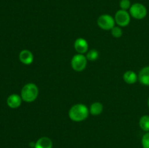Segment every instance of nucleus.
Instances as JSON below:
<instances>
[{
	"label": "nucleus",
	"instance_id": "obj_5",
	"mask_svg": "<svg viewBox=\"0 0 149 148\" xmlns=\"http://www.w3.org/2000/svg\"><path fill=\"white\" fill-rule=\"evenodd\" d=\"M115 19L107 14L100 15L97 19V25L103 30H111L115 26Z\"/></svg>",
	"mask_w": 149,
	"mask_h": 148
},
{
	"label": "nucleus",
	"instance_id": "obj_15",
	"mask_svg": "<svg viewBox=\"0 0 149 148\" xmlns=\"http://www.w3.org/2000/svg\"><path fill=\"white\" fill-rule=\"evenodd\" d=\"M99 53L96 49H91L87 54V59L90 61H95L98 58Z\"/></svg>",
	"mask_w": 149,
	"mask_h": 148
},
{
	"label": "nucleus",
	"instance_id": "obj_13",
	"mask_svg": "<svg viewBox=\"0 0 149 148\" xmlns=\"http://www.w3.org/2000/svg\"><path fill=\"white\" fill-rule=\"evenodd\" d=\"M103 110V104L100 102H96L93 103L90 106V113H91L93 115H99L102 113Z\"/></svg>",
	"mask_w": 149,
	"mask_h": 148
},
{
	"label": "nucleus",
	"instance_id": "obj_7",
	"mask_svg": "<svg viewBox=\"0 0 149 148\" xmlns=\"http://www.w3.org/2000/svg\"><path fill=\"white\" fill-rule=\"evenodd\" d=\"M74 48L79 54L83 55L88 50V43L83 38H79L74 42Z\"/></svg>",
	"mask_w": 149,
	"mask_h": 148
},
{
	"label": "nucleus",
	"instance_id": "obj_2",
	"mask_svg": "<svg viewBox=\"0 0 149 148\" xmlns=\"http://www.w3.org/2000/svg\"><path fill=\"white\" fill-rule=\"evenodd\" d=\"M39 89L36 84L29 83L26 84L21 90V98L26 102H32L37 98Z\"/></svg>",
	"mask_w": 149,
	"mask_h": 148
},
{
	"label": "nucleus",
	"instance_id": "obj_1",
	"mask_svg": "<svg viewBox=\"0 0 149 148\" xmlns=\"http://www.w3.org/2000/svg\"><path fill=\"white\" fill-rule=\"evenodd\" d=\"M87 106L83 104H76L71 107L68 112L69 118L75 122H81L85 120L89 115Z\"/></svg>",
	"mask_w": 149,
	"mask_h": 148
},
{
	"label": "nucleus",
	"instance_id": "obj_8",
	"mask_svg": "<svg viewBox=\"0 0 149 148\" xmlns=\"http://www.w3.org/2000/svg\"><path fill=\"white\" fill-rule=\"evenodd\" d=\"M19 59L22 63L25 65H31L33 61V55L31 51L24 49L20 52L19 55Z\"/></svg>",
	"mask_w": 149,
	"mask_h": 148
},
{
	"label": "nucleus",
	"instance_id": "obj_14",
	"mask_svg": "<svg viewBox=\"0 0 149 148\" xmlns=\"http://www.w3.org/2000/svg\"><path fill=\"white\" fill-rule=\"evenodd\" d=\"M139 126L143 131L149 132V115L142 116L139 120Z\"/></svg>",
	"mask_w": 149,
	"mask_h": 148
},
{
	"label": "nucleus",
	"instance_id": "obj_16",
	"mask_svg": "<svg viewBox=\"0 0 149 148\" xmlns=\"http://www.w3.org/2000/svg\"><path fill=\"white\" fill-rule=\"evenodd\" d=\"M111 34L112 36L115 38L121 37V36H122V28L118 27V26H114V27L111 29Z\"/></svg>",
	"mask_w": 149,
	"mask_h": 148
},
{
	"label": "nucleus",
	"instance_id": "obj_12",
	"mask_svg": "<svg viewBox=\"0 0 149 148\" xmlns=\"http://www.w3.org/2000/svg\"><path fill=\"white\" fill-rule=\"evenodd\" d=\"M123 78L124 81H125L127 84H135V83L138 81V76L134 71H128L125 73V74H124L123 75Z\"/></svg>",
	"mask_w": 149,
	"mask_h": 148
},
{
	"label": "nucleus",
	"instance_id": "obj_17",
	"mask_svg": "<svg viewBox=\"0 0 149 148\" xmlns=\"http://www.w3.org/2000/svg\"><path fill=\"white\" fill-rule=\"evenodd\" d=\"M119 6H120L122 10H128V9L130 8L131 7L130 1V0H121L120 2H119Z\"/></svg>",
	"mask_w": 149,
	"mask_h": 148
},
{
	"label": "nucleus",
	"instance_id": "obj_18",
	"mask_svg": "<svg viewBox=\"0 0 149 148\" xmlns=\"http://www.w3.org/2000/svg\"><path fill=\"white\" fill-rule=\"evenodd\" d=\"M142 146L143 148H149V132H147L143 136Z\"/></svg>",
	"mask_w": 149,
	"mask_h": 148
},
{
	"label": "nucleus",
	"instance_id": "obj_6",
	"mask_svg": "<svg viewBox=\"0 0 149 148\" xmlns=\"http://www.w3.org/2000/svg\"><path fill=\"white\" fill-rule=\"evenodd\" d=\"M115 22L122 27H125L130 22V15L127 10H120L115 14Z\"/></svg>",
	"mask_w": 149,
	"mask_h": 148
},
{
	"label": "nucleus",
	"instance_id": "obj_9",
	"mask_svg": "<svg viewBox=\"0 0 149 148\" xmlns=\"http://www.w3.org/2000/svg\"><path fill=\"white\" fill-rule=\"evenodd\" d=\"M22 102V98L19 95L15 94H11L9 96V97L7 100V103L10 107L13 109L17 108L20 107Z\"/></svg>",
	"mask_w": 149,
	"mask_h": 148
},
{
	"label": "nucleus",
	"instance_id": "obj_3",
	"mask_svg": "<svg viewBox=\"0 0 149 148\" xmlns=\"http://www.w3.org/2000/svg\"><path fill=\"white\" fill-rule=\"evenodd\" d=\"M131 16L138 20H141L147 15V9L141 3H135L130 8Z\"/></svg>",
	"mask_w": 149,
	"mask_h": 148
},
{
	"label": "nucleus",
	"instance_id": "obj_10",
	"mask_svg": "<svg viewBox=\"0 0 149 148\" xmlns=\"http://www.w3.org/2000/svg\"><path fill=\"white\" fill-rule=\"evenodd\" d=\"M138 79L143 85L149 86V66L144 67L141 70L138 75Z\"/></svg>",
	"mask_w": 149,
	"mask_h": 148
},
{
	"label": "nucleus",
	"instance_id": "obj_19",
	"mask_svg": "<svg viewBox=\"0 0 149 148\" xmlns=\"http://www.w3.org/2000/svg\"><path fill=\"white\" fill-rule=\"evenodd\" d=\"M148 107H149V98H148Z\"/></svg>",
	"mask_w": 149,
	"mask_h": 148
},
{
	"label": "nucleus",
	"instance_id": "obj_11",
	"mask_svg": "<svg viewBox=\"0 0 149 148\" xmlns=\"http://www.w3.org/2000/svg\"><path fill=\"white\" fill-rule=\"evenodd\" d=\"M34 148H52V142L47 136L41 137L35 144Z\"/></svg>",
	"mask_w": 149,
	"mask_h": 148
},
{
	"label": "nucleus",
	"instance_id": "obj_4",
	"mask_svg": "<svg viewBox=\"0 0 149 148\" xmlns=\"http://www.w3.org/2000/svg\"><path fill=\"white\" fill-rule=\"evenodd\" d=\"M71 64L74 71L78 72L82 71L87 66V57L81 54H77L72 57Z\"/></svg>",
	"mask_w": 149,
	"mask_h": 148
}]
</instances>
